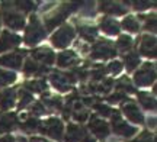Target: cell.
Here are the masks:
<instances>
[{"mask_svg":"<svg viewBox=\"0 0 157 142\" xmlns=\"http://www.w3.org/2000/svg\"><path fill=\"white\" fill-rule=\"evenodd\" d=\"M74 36V31L71 26H63L61 29L57 31V34L52 35V44L57 48H64L67 46Z\"/></svg>","mask_w":157,"mask_h":142,"instance_id":"obj_1","label":"cell"},{"mask_svg":"<svg viewBox=\"0 0 157 142\" xmlns=\"http://www.w3.org/2000/svg\"><path fill=\"white\" fill-rule=\"evenodd\" d=\"M41 132L42 133H47L48 137L54 138V139H61L63 137V123L58 119H51L45 120L42 126H41Z\"/></svg>","mask_w":157,"mask_h":142,"instance_id":"obj_2","label":"cell"},{"mask_svg":"<svg viewBox=\"0 0 157 142\" xmlns=\"http://www.w3.org/2000/svg\"><path fill=\"white\" fill-rule=\"evenodd\" d=\"M117 54V48L109 42V41H101L95 44L93 46V54H92V58H111Z\"/></svg>","mask_w":157,"mask_h":142,"instance_id":"obj_3","label":"cell"},{"mask_svg":"<svg viewBox=\"0 0 157 142\" xmlns=\"http://www.w3.org/2000/svg\"><path fill=\"white\" fill-rule=\"evenodd\" d=\"M44 35H45V32L42 31V28L39 26L36 17L32 16V19H31V26L28 28L26 38H25L26 44H28V45H35L36 42H39V41L44 38Z\"/></svg>","mask_w":157,"mask_h":142,"instance_id":"obj_4","label":"cell"},{"mask_svg":"<svg viewBox=\"0 0 157 142\" xmlns=\"http://www.w3.org/2000/svg\"><path fill=\"white\" fill-rule=\"evenodd\" d=\"M74 9V6H71V5H63V6H60L58 9L56 10V13L54 15H50L48 17H45V26L48 29H51V28H54L57 23H60L64 19V17L67 16L70 12Z\"/></svg>","mask_w":157,"mask_h":142,"instance_id":"obj_5","label":"cell"},{"mask_svg":"<svg viewBox=\"0 0 157 142\" xmlns=\"http://www.w3.org/2000/svg\"><path fill=\"white\" fill-rule=\"evenodd\" d=\"M112 125H113V131L117 132L118 135H121V137H131L132 133H135V129L132 126L127 125L124 120H121L119 118V115L115 113L112 116Z\"/></svg>","mask_w":157,"mask_h":142,"instance_id":"obj_6","label":"cell"},{"mask_svg":"<svg viewBox=\"0 0 157 142\" xmlns=\"http://www.w3.org/2000/svg\"><path fill=\"white\" fill-rule=\"evenodd\" d=\"M89 129L92 131V133H95L98 138H105L109 133V128H108L106 122L98 119L96 116H92V119L89 122Z\"/></svg>","mask_w":157,"mask_h":142,"instance_id":"obj_7","label":"cell"},{"mask_svg":"<svg viewBox=\"0 0 157 142\" xmlns=\"http://www.w3.org/2000/svg\"><path fill=\"white\" fill-rule=\"evenodd\" d=\"M5 23L12 29H21L25 25V19L21 13H17L15 10L5 12Z\"/></svg>","mask_w":157,"mask_h":142,"instance_id":"obj_8","label":"cell"},{"mask_svg":"<svg viewBox=\"0 0 157 142\" xmlns=\"http://www.w3.org/2000/svg\"><path fill=\"white\" fill-rule=\"evenodd\" d=\"M122 110H124V113H125V116H127L131 122L138 123V125H141V123H143L144 118H143L141 112L138 110V107L135 106L134 103H127V104H124Z\"/></svg>","mask_w":157,"mask_h":142,"instance_id":"obj_9","label":"cell"},{"mask_svg":"<svg viewBox=\"0 0 157 142\" xmlns=\"http://www.w3.org/2000/svg\"><path fill=\"white\" fill-rule=\"evenodd\" d=\"M19 42H21V38L17 35H13L10 32H3L0 38V52L15 48L16 45H19Z\"/></svg>","mask_w":157,"mask_h":142,"instance_id":"obj_10","label":"cell"},{"mask_svg":"<svg viewBox=\"0 0 157 142\" xmlns=\"http://www.w3.org/2000/svg\"><path fill=\"white\" fill-rule=\"evenodd\" d=\"M140 51H141V54L146 55V57L154 58L156 57V39H154L153 36H150V35L143 36V42H141Z\"/></svg>","mask_w":157,"mask_h":142,"instance_id":"obj_11","label":"cell"},{"mask_svg":"<svg viewBox=\"0 0 157 142\" xmlns=\"http://www.w3.org/2000/svg\"><path fill=\"white\" fill-rule=\"evenodd\" d=\"M15 99H16V93L13 89H5L0 90V107L6 110V109L13 107L15 104Z\"/></svg>","mask_w":157,"mask_h":142,"instance_id":"obj_12","label":"cell"},{"mask_svg":"<svg viewBox=\"0 0 157 142\" xmlns=\"http://www.w3.org/2000/svg\"><path fill=\"white\" fill-rule=\"evenodd\" d=\"M0 64L6 65V67H12V68H21L22 67V54H19V52L6 54L0 58Z\"/></svg>","mask_w":157,"mask_h":142,"instance_id":"obj_13","label":"cell"},{"mask_svg":"<svg viewBox=\"0 0 157 142\" xmlns=\"http://www.w3.org/2000/svg\"><path fill=\"white\" fill-rule=\"evenodd\" d=\"M153 80H154V70H153L150 64H146L135 75V81L138 84H148V83H151Z\"/></svg>","mask_w":157,"mask_h":142,"instance_id":"obj_14","label":"cell"},{"mask_svg":"<svg viewBox=\"0 0 157 142\" xmlns=\"http://www.w3.org/2000/svg\"><path fill=\"white\" fill-rule=\"evenodd\" d=\"M16 115L15 113H5L0 116V133L9 132L16 126Z\"/></svg>","mask_w":157,"mask_h":142,"instance_id":"obj_15","label":"cell"},{"mask_svg":"<svg viewBox=\"0 0 157 142\" xmlns=\"http://www.w3.org/2000/svg\"><path fill=\"white\" fill-rule=\"evenodd\" d=\"M86 137L83 128H80L77 125H68L67 137H66V142H78L83 141V138Z\"/></svg>","mask_w":157,"mask_h":142,"instance_id":"obj_16","label":"cell"},{"mask_svg":"<svg viewBox=\"0 0 157 142\" xmlns=\"http://www.w3.org/2000/svg\"><path fill=\"white\" fill-rule=\"evenodd\" d=\"M32 57L44 64H52L54 58H56L54 57V52L51 51L50 48H39V49L32 52Z\"/></svg>","mask_w":157,"mask_h":142,"instance_id":"obj_17","label":"cell"},{"mask_svg":"<svg viewBox=\"0 0 157 142\" xmlns=\"http://www.w3.org/2000/svg\"><path fill=\"white\" fill-rule=\"evenodd\" d=\"M101 26H102V29L109 35H115L119 32V26H118L117 20L112 19V17H103L101 22Z\"/></svg>","mask_w":157,"mask_h":142,"instance_id":"obj_18","label":"cell"},{"mask_svg":"<svg viewBox=\"0 0 157 142\" xmlns=\"http://www.w3.org/2000/svg\"><path fill=\"white\" fill-rule=\"evenodd\" d=\"M51 81L52 84L56 86V89H60V90H67L68 87V74H54L51 75Z\"/></svg>","mask_w":157,"mask_h":142,"instance_id":"obj_19","label":"cell"},{"mask_svg":"<svg viewBox=\"0 0 157 142\" xmlns=\"http://www.w3.org/2000/svg\"><path fill=\"white\" fill-rule=\"evenodd\" d=\"M76 54L73 51H67V52H63L58 55V65L60 67H67V65H71L73 63H76Z\"/></svg>","mask_w":157,"mask_h":142,"instance_id":"obj_20","label":"cell"},{"mask_svg":"<svg viewBox=\"0 0 157 142\" xmlns=\"http://www.w3.org/2000/svg\"><path fill=\"white\" fill-rule=\"evenodd\" d=\"M102 10L111 13V15H124L125 13V9L122 6H119L118 3H109V2L102 3Z\"/></svg>","mask_w":157,"mask_h":142,"instance_id":"obj_21","label":"cell"},{"mask_svg":"<svg viewBox=\"0 0 157 142\" xmlns=\"http://www.w3.org/2000/svg\"><path fill=\"white\" fill-rule=\"evenodd\" d=\"M125 64H127V70L128 71H132L135 67H138L140 64V58H138V54L137 52H129L125 55Z\"/></svg>","mask_w":157,"mask_h":142,"instance_id":"obj_22","label":"cell"},{"mask_svg":"<svg viewBox=\"0 0 157 142\" xmlns=\"http://www.w3.org/2000/svg\"><path fill=\"white\" fill-rule=\"evenodd\" d=\"M23 71L26 74H36V73L39 74V73H42V71H45V67H39V64L32 63L31 60H28V61L25 63Z\"/></svg>","mask_w":157,"mask_h":142,"instance_id":"obj_23","label":"cell"},{"mask_svg":"<svg viewBox=\"0 0 157 142\" xmlns=\"http://www.w3.org/2000/svg\"><path fill=\"white\" fill-rule=\"evenodd\" d=\"M122 26L125 29H128L129 32H138V31H140V25H138V22H137L132 16L125 17L122 20Z\"/></svg>","mask_w":157,"mask_h":142,"instance_id":"obj_24","label":"cell"},{"mask_svg":"<svg viewBox=\"0 0 157 142\" xmlns=\"http://www.w3.org/2000/svg\"><path fill=\"white\" fill-rule=\"evenodd\" d=\"M15 80H16V74H15V73L0 70V87H2V86L10 84V83H13Z\"/></svg>","mask_w":157,"mask_h":142,"instance_id":"obj_25","label":"cell"},{"mask_svg":"<svg viewBox=\"0 0 157 142\" xmlns=\"http://www.w3.org/2000/svg\"><path fill=\"white\" fill-rule=\"evenodd\" d=\"M132 46V39L127 36V35H124V36H119V39L117 41V48L118 49H121V51H127Z\"/></svg>","mask_w":157,"mask_h":142,"instance_id":"obj_26","label":"cell"},{"mask_svg":"<svg viewBox=\"0 0 157 142\" xmlns=\"http://www.w3.org/2000/svg\"><path fill=\"white\" fill-rule=\"evenodd\" d=\"M96 34H98L96 29L92 28V26H82V28H80V35H82L86 41H92L96 36Z\"/></svg>","mask_w":157,"mask_h":142,"instance_id":"obj_27","label":"cell"},{"mask_svg":"<svg viewBox=\"0 0 157 142\" xmlns=\"http://www.w3.org/2000/svg\"><path fill=\"white\" fill-rule=\"evenodd\" d=\"M138 97H140V102L144 104V107L146 109H154L156 107V102H154V99H151L147 93H140Z\"/></svg>","mask_w":157,"mask_h":142,"instance_id":"obj_28","label":"cell"},{"mask_svg":"<svg viewBox=\"0 0 157 142\" xmlns=\"http://www.w3.org/2000/svg\"><path fill=\"white\" fill-rule=\"evenodd\" d=\"M44 89H47V83H45V80H39V81H32V83H28L25 90L42 91Z\"/></svg>","mask_w":157,"mask_h":142,"instance_id":"obj_29","label":"cell"},{"mask_svg":"<svg viewBox=\"0 0 157 142\" xmlns=\"http://www.w3.org/2000/svg\"><path fill=\"white\" fill-rule=\"evenodd\" d=\"M32 102V96H31V93L29 91H26L25 89H22L21 90V103H19V107L22 109V107H25L28 103H31Z\"/></svg>","mask_w":157,"mask_h":142,"instance_id":"obj_30","label":"cell"},{"mask_svg":"<svg viewBox=\"0 0 157 142\" xmlns=\"http://www.w3.org/2000/svg\"><path fill=\"white\" fill-rule=\"evenodd\" d=\"M22 128L26 129V131H34V129H38L39 128V122L36 119H28L26 122L22 123Z\"/></svg>","mask_w":157,"mask_h":142,"instance_id":"obj_31","label":"cell"},{"mask_svg":"<svg viewBox=\"0 0 157 142\" xmlns=\"http://www.w3.org/2000/svg\"><path fill=\"white\" fill-rule=\"evenodd\" d=\"M15 5H17V9H21L23 12H31L35 9V5L32 2H16Z\"/></svg>","mask_w":157,"mask_h":142,"instance_id":"obj_32","label":"cell"},{"mask_svg":"<svg viewBox=\"0 0 157 142\" xmlns=\"http://www.w3.org/2000/svg\"><path fill=\"white\" fill-rule=\"evenodd\" d=\"M118 89H122V90L128 91V93H132V91H134V89H132V86L129 84V81H128L127 78H125V77L119 80V83H118Z\"/></svg>","mask_w":157,"mask_h":142,"instance_id":"obj_33","label":"cell"},{"mask_svg":"<svg viewBox=\"0 0 157 142\" xmlns=\"http://www.w3.org/2000/svg\"><path fill=\"white\" fill-rule=\"evenodd\" d=\"M95 109L101 115H103V116H111V115H112L111 113V109L108 107V106H105V104H99V103H98V104H95Z\"/></svg>","mask_w":157,"mask_h":142,"instance_id":"obj_34","label":"cell"},{"mask_svg":"<svg viewBox=\"0 0 157 142\" xmlns=\"http://www.w3.org/2000/svg\"><path fill=\"white\" fill-rule=\"evenodd\" d=\"M44 103L50 104L51 107H61V99H60V97H51V99H47V100H44Z\"/></svg>","mask_w":157,"mask_h":142,"instance_id":"obj_35","label":"cell"},{"mask_svg":"<svg viewBox=\"0 0 157 142\" xmlns=\"http://www.w3.org/2000/svg\"><path fill=\"white\" fill-rule=\"evenodd\" d=\"M146 29L147 31H156V16L153 15V16H148V19H147L146 22Z\"/></svg>","mask_w":157,"mask_h":142,"instance_id":"obj_36","label":"cell"},{"mask_svg":"<svg viewBox=\"0 0 157 142\" xmlns=\"http://www.w3.org/2000/svg\"><path fill=\"white\" fill-rule=\"evenodd\" d=\"M134 142H153V137L148 133V132H143Z\"/></svg>","mask_w":157,"mask_h":142,"instance_id":"obj_37","label":"cell"},{"mask_svg":"<svg viewBox=\"0 0 157 142\" xmlns=\"http://www.w3.org/2000/svg\"><path fill=\"white\" fill-rule=\"evenodd\" d=\"M109 71L113 74H118V73H121V70H122V65H121V63H118V61H115V63H112L111 65H109Z\"/></svg>","mask_w":157,"mask_h":142,"instance_id":"obj_38","label":"cell"},{"mask_svg":"<svg viewBox=\"0 0 157 142\" xmlns=\"http://www.w3.org/2000/svg\"><path fill=\"white\" fill-rule=\"evenodd\" d=\"M105 71L106 70L103 68V67H98V68L92 73V75H93V78H96V80H99V78H102L103 75H105Z\"/></svg>","mask_w":157,"mask_h":142,"instance_id":"obj_39","label":"cell"},{"mask_svg":"<svg viewBox=\"0 0 157 142\" xmlns=\"http://www.w3.org/2000/svg\"><path fill=\"white\" fill-rule=\"evenodd\" d=\"M121 99H124V93H119V91H118V93H115V94H111L108 100H109L111 103H118Z\"/></svg>","mask_w":157,"mask_h":142,"instance_id":"obj_40","label":"cell"},{"mask_svg":"<svg viewBox=\"0 0 157 142\" xmlns=\"http://www.w3.org/2000/svg\"><path fill=\"white\" fill-rule=\"evenodd\" d=\"M32 112H35L36 115H42L44 112H47V110H45L41 104H35V107H34V110H32Z\"/></svg>","mask_w":157,"mask_h":142,"instance_id":"obj_41","label":"cell"},{"mask_svg":"<svg viewBox=\"0 0 157 142\" xmlns=\"http://www.w3.org/2000/svg\"><path fill=\"white\" fill-rule=\"evenodd\" d=\"M148 6H150V3H148V2H146V3H143V2H137V3H135V9H146V7H148Z\"/></svg>","mask_w":157,"mask_h":142,"instance_id":"obj_42","label":"cell"},{"mask_svg":"<svg viewBox=\"0 0 157 142\" xmlns=\"http://www.w3.org/2000/svg\"><path fill=\"white\" fill-rule=\"evenodd\" d=\"M0 142H15V139H13V137H10V135H6V137L0 138Z\"/></svg>","mask_w":157,"mask_h":142,"instance_id":"obj_43","label":"cell"},{"mask_svg":"<svg viewBox=\"0 0 157 142\" xmlns=\"http://www.w3.org/2000/svg\"><path fill=\"white\" fill-rule=\"evenodd\" d=\"M31 142H47V141H44V139H38V138H32Z\"/></svg>","mask_w":157,"mask_h":142,"instance_id":"obj_44","label":"cell"}]
</instances>
